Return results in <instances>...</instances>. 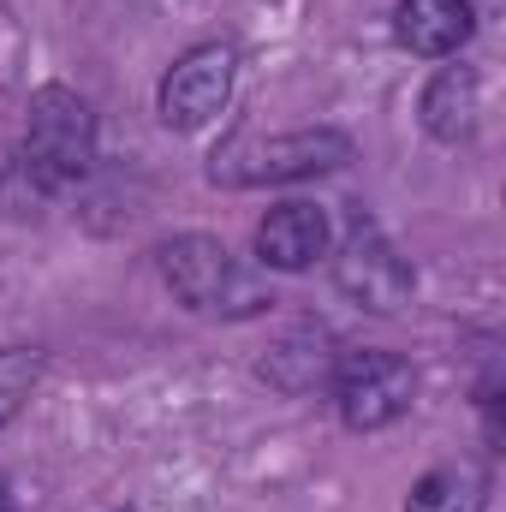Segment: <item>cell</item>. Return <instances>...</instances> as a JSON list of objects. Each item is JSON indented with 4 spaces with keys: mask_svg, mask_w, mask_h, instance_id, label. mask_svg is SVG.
I'll list each match as a JSON object with an SVG mask.
<instances>
[{
    "mask_svg": "<svg viewBox=\"0 0 506 512\" xmlns=\"http://www.w3.org/2000/svg\"><path fill=\"white\" fill-rule=\"evenodd\" d=\"M471 30H477V0H399V24H393V36L423 60L459 54Z\"/></svg>",
    "mask_w": 506,
    "mask_h": 512,
    "instance_id": "8",
    "label": "cell"
},
{
    "mask_svg": "<svg viewBox=\"0 0 506 512\" xmlns=\"http://www.w3.org/2000/svg\"><path fill=\"white\" fill-rule=\"evenodd\" d=\"M405 512H489V471L477 459L459 465H435L411 483Z\"/></svg>",
    "mask_w": 506,
    "mask_h": 512,
    "instance_id": "11",
    "label": "cell"
},
{
    "mask_svg": "<svg viewBox=\"0 0 506 512\" xmlns=\"http://www.w3.org/2000/svg\"><path fill=\"white\" fill-rule=\"evenodd\" d=\"M328 387H334L340 423L358 429V435L399 423V417L417 405V370H411L399 352H376V346H364V352H340Z\"/></svg>",
    "mask_w": 506,
    "mask_h": 512,
    "instance_id": "4",
    "label": "cell"
},
{
    "mask_svg": "<svg viewBox=\"0 0 506 512\" xmlns=\"http://www.w3.org/2000/svg\"><path fill=\"white\" fill-rule=\"evenodd\" d=\"M48 376V352L42 346H0V429L24 411V399Z\"/></svg>",
    "mask_w": 506,
    "mask_h": 512,
    "instance_id": "12",
    "label": "cell"
},
{
    "mask_svg": "<svg viewBox=\"0 0 506 512\" xmlns=\"http://www.w3.org/2000/svg\"><path fill=\"white\" fill-rule=\"evenodd\" d=\"M328 239H334V227L316 203H274L256 221V262L280 268V274H304L328 256Z\"/></svg>",
    "mask_w": 506,
    "mask_h": 512,
    "instance_id": "7",
    "label": "cell"
},
{
    "mask_svg": "<svg viewBox=\"0 0 506 512\" xmlns=\"http://www.w3.org/2000/svg\"><path fill=\"white\" fill-rule=\"evenodd\" d=\"M334 358H340V352H334L328 328H322V322H298V328L268 352V364H262V370L286 387V393H310L316 382H328V376H334Z\"/></svg>",
    "mask_w": 506,
    "mask_h": 512,
    "instance_id": "10",
    "label": "cell"
},
{
    "mask_svg": "<svg viewBox=\"0 0 506 512\" xmlns=\"http://www.w3.org/2000/svg\"><path fill=\"white\" fill-rule=\"evenodd\" d=\"M161 280L173 286V298L185 310H203V316H262L274 304V292L209 233L167 239L161 245Z\"/></svg>",
    "mask_w": 506,
    "mask_h": 512,
    "instance_id": "1",
    "label": "cell"
},
{
    "mask_svg": "<svg viewBox=\"0 0 506 512\" xmlns=\"http://www.w3.org/2000/svg\"><path fill=\"white\" fill-rule=\"evenodd\" d=\"M96 161V114L78 90L66 84H42L30 96V114H24V167L60 191L72 179H84Z\"/></svg>",
    "mask_w": 506,
    "mask_h": 512,
    "instance_id": "2",
    "label": "cell"
},
{
    "mask_svg": "<svg viewBox=\"0 0 506 512\" xmlns=\"http://www.w3.org/2000/svg\"><path fill=\"white\" fill-rule=\"evenodd\" d=\"M233 78H239L233 42H197V48H185L167 66L161 90H155L161 126L167 131H203L209 120H221L227 102H233Z\"/></svg>",
    "mask_w": 506,
    "mask_h": 512,
    "instance_id": "5",
    "label": "cell"
},
{
    "mask_svg": "<svg viewBox=\"0 0 506 512\" xmlns=\"http://www.w3.org/2000/svg\"><path fill=\"white\" fill-rule=\"evenodd\" d=\"M334 286L358 304V310H376V316H393V310H405L411 304V292H417V274H411V262L387 245V233H381L376 221H352V233H346V245L334 256Z\"/></svg>",
    "mask_w": 506,
    "mask_h": 512,
    "instance_id": "6",
    "label": "cell"
},
{
    "mask_svg": "<svg viewBox=\"0 0 506 512\" xmlns=\"http://www.w3.org/2000/svg\"><path fill=\"white\" fill-rule=\"evenodd\" d=\"M352 161V143L340 131H286V137H239L215 155V179L227 185H286V179H316Z\"/></svg>",
    "mask_w": 506,
    "mask_h": 512,
    "instance_id": "3",
    "label": "cell"
},
{
    "mask_svg": "<svg viewBox=\"0 0 506 512\" xmlns=\"http://www.w3.org/2000/svg\"><path fill=\"white\" fill-rule=\"evenodd\" d=\"M417 114H423V131H429L435 143L471 137V126H477V72H471L465 60H459V66H441V72L423 84Z\"/></svg>",
    "mask_w": 506,
    "mask_h": 512,
    "instance_id": "9",
    "label": "cell"
}]
</instances>
